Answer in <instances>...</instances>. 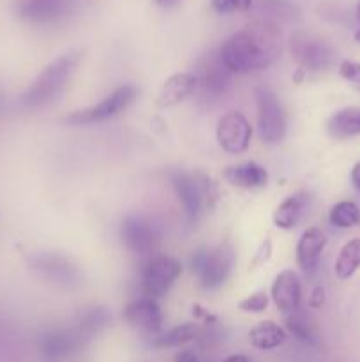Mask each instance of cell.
Returning <instances> with one entry per match:
<instances>
[{"instance_id":"6da1fadb","label":"cell","mask_w":360,"mask_h":362,"mask_svg":"<svg viewBox=\"0 0 360 362\" xmlns=\"http://www.w3.org/2000/svg\"><path fill=\"white\" fill-rule=\"evenodd\" d=\"M282 49V35L275 23L258 20L229 35L219 48L233 74H249L270 67Z\"/></svg>"},{"instance_id":"7a4b0ae2","label":"cell","mask_w":360,"mask_h":362,"mask_svg":"<svg viewBox=\"0 0 360 362\" xmlns=\"http://www.w3.org/2000/svg\"><path fill=\"white\" fill-rule=\"evenodd\" d=\"M81 60V52H67L64 55L56 57L53 62H49L41 73L37 74L34 81L28 85L27 90L21 95V103L27 108H42L55 101L66 85L69 83L71 76L76 71L78 64Z\"/></svg>"},{"instance_id":"3957f363","label":"cell","mask_w":360,"mask_h":362,"mask_svg":"<svg viewBox=\"0 0 360 362\" xmlns=\"http://www.w3.org/2000/svg\"><path fill=\"white\" fill-rule=\"evenodd\" d=\"M169 182L182 205L184 214L191 223L200 221L217 202V186L201 172L175 170L169 173Z\"/></svg>"},{"instance_id":"277c9868","label":"cell","mask_w":360,"mask_h":362,"mask_svg":"<svg viewBox=\"0 0 360 362\" xmlns=\"http://www.w3.org/2000/svg\"><path fill=\"white\" fill-rule=\"evenodd\" d=\"M235 264V255L229 244L214 250H198L191 257V271L198 276L205 290H217L229 279Z\"/></svg>"},{"instance_id":"5b68a950","label":"cell","mask_w":360,"mask_h":362,"mask_svg":"<svg viewBox=\"0 0 360 362\" xmlns=\"http://www.w3.org/2000/svg\"><path fill=\"white\" fill-rule=\"evenodd\" d=\"M28 265L39 278L60 288H78L83 279L76 262L62 253H52V251L34 253L28 257Z\"/></svg>"},{"instance_id":"8992f818","label":"cell","mask_w":360,"mask_h":362,"mask_svg":"<svg viewBox=\"0 0 360 362\" xmlns=\"http://www.w3.org/2000/svg\"><path fill=\"white\" fill-rule=\"evenodd\" d=\"M258 108V133L265 144H281L286 136V113L277 94L270 87L258 85L254 88Z\"/></svg>"},{"instance_id":"52a82bcc","label":"cell","mask_w":360,"mask_h":362,"mask_svg":"<svg viewBox=\"0 0 360 362\" xmlns=\"http://www.w3.org/2000/svg\"><path fill=\"white\" fill-rule=\"evenodd\" d=\"M138 95V88L134 85H122L115 88L109 95H106L97 105L88 108L76 110L66 117V122L71 126H90V124H101L112 120L126 112L134 103Z\"/></svg>"},{"instance_id":"ba28073f","label":"cell","mask_w":360,"mask_h":362,"mask_svg":"<svg viewBox=\"0 0 360 362\" xmlns=\"http://www.w3.org/2000/svg\"><path fill=\"white\" fill-rule=\"evenodd\" d=\"M161 226L143 214H129L120 225V237L127 251L136 257H152L161 243Z\"/></svg>"},{"instance_id":"9c48e42d","label":"cell","mask_w":360,"mask_h":362,"mask_svg":"<svg viewBox=\"0 0 360 362\" xmlns=\"http://www.w3.org/2000/svg\"><path fill=\"white\" fill-rule=\"evenodd\" d=\"M289 49H292L293 59L304 71H318L328 69L335 62V49L323 41L318 35L309 34V32L296 30L289 39Z\"/></svg>"},{"instance_id":"30bf717a","label":"cell","mask_w":360,"mask_h":362,"mask_svg":"<svg viewBox=\"0 0 360 362\" xmlns=\"http://www.w3.org/2000/svg\"><path fill=\"white\" fill-rule=\"evenodd\" d=\"M182 274V265L169 255H154L148 258L141 271V292L143 297L159 299L164 296L179 276Z\"/></svg>"},{"instance_id":"8fae6325","label":"cell","mask_w":360,"mask_h":362,"mask_svg":"<svg viewBox=\"0 0 360 362\" xmlns=\"http://www.w3.org/2000/svg\"><path fill=\"white\" fill-rule=\"evenodd\" d=\"M194 76L196 88H200L203 99H219L228 92L233 73L224 64L219 49H210L198 60Z\"/></svg>"},{"instance_id":"7c38bea8","label":"cell","mask_w":360,"mask_h":362,"mask_svg":"<svg viewBox=\"0 0 360 362\" xmlns=\"http://www.w3.org/2000/svg\"><path fill=\"white\" fill-rule=\"evenodd\" d=\"M87 341L88 339L76 327H53L41 332L37 349L44 361L59 362L80 352Z\"/></svg>"},{"instance_id":"4fadbf2b","label":"cell","mask_w":360,"mask_h":362,"mask_svg":"<svg viewBox=\"0 0 360 362\" xmlns=\"http://www.w3.org/2000/svg\"><path fill=\"white\" fill-rule=\"evenodd\" d=\"M74 0H13V9L20 20L34 25H52L71 13Z\"/></svg>"},{"instance_id":"5bb4252c","label":"cell","mask_w":360,"mask_h":362,"mask_svg":"<svg viewBox=\"0 0 360 362\" xmlns=\"http://www.w3.org/2000/svg\"><path fill=\"white\" fill-rule=\"evenodd\" d=\"M253 126L240 112H229L217 122V141L228 154H242L249 148Z\"/></svg>"},{"instance_id":"9a60e30c","label":"cell","mask_w":360,"mask_h":362,"mask_svg":"<svg viewBox=\"0 0 360 362\" xmlns=\"http://www.w3.org/2000/svg\"><path fill=\"white\" fill-rule=\"evenodd\" d=\"M270 297L275 308L286 317L296 313L300 310V303H302V285H300L299 274L293 272L292 269L279 272L272 283Z\"/></svg>"},{"instance_id":"2e32d148","label":"cell","mask_w":360,"mask_h":362,"mask_svg":"<svg viewBox=\"0 0 360 362\" xmlns=\"http://www.w3.org/2000/svg\"><path fill=\"white\" fill-rule=\"evenodd\" d=\"M124 318L131 327L150 332V334H159L164 322L161 308L155 303V299H150V297H140L127 304L124 310Z\"/></svg>"},{"instance_id":"e0dca14e","label":"cell","mask_w":360,"mask_h":362,"mask_svg":"<svg viewBox=\"0 0 360 362\" xmlns=\"http://www.w3.org/2000/svg\"><path fill=\"white\" fill-rule=\"evenodd\" d=\"M327 246V237L320 228L313 226L302 233L296 243V264L306 274H313L320 264L321 253Z\"/></svg>"},{"instance_id":"ac0fdd59","label":"cell","mask_w":360,"mask_h":362,"mask_svg":"<svg viewBox=\"0 0 360 362\" xmlns=\"http://www.w3.org/2000/svg\"><path fill=\"white\" fill-rule=\"evenodd\" d=\"M196 90V76L194 73H176L164 81L157 95V106L172 108L186 101Z\"/></svg>"},{"instance_id":"d6986e66","label":"cell","mask_w":360,"mask_h":362,"mask_svg":"<svg viewBox=\"0 0 360 362\" xmlns=\"http://www.w3.org/2000/svg\"><path fill=\"white\" fill-rule=\"evenodd\" d=\"M311 202H313V197L307 191H296V193L289 194L275 209L274 225L281 230H292L304 218L307 209L311 207Z\"/></svg>"},{"instance_id":"ffe728a7","label":"cell","mask_w":360,"mask_h":362,"mask_svg":"<svg viewBox=\"0 0 360 362\" xmlns=\"http://www.w3.org/2000/svg\"><path fill=\"white\" fill-rule=\"evenodd\" d=\"M224 179L232 186L240 189H260L268 182V172L265 166L258 165L254 161L240 163V165L228 166L224 170Z\"/></svg>"},{"instance_id":"44dd1931","label":"cell","mask_w":360,"mask_h":362,"mask_svg":"<svg viewBox=\"0 0 360 362\" xmlns=\"http://www.w3.org/2000/svg\"><path fill=\"white\" fill-rule=\"evenodd\" d=\"M327 133L334 140H348L360 134V106H349L335 112L327 122Z\"/></svg>"},{"instance_id":"7402d4cb","label":"cell","mask_w":360,"mask_h":362,"mask_svg":"<svg viewBox=\"0 0 360 362\" xmlns=\"http://www.w3.org/2000/svg\"><path fill=\"white\" fill-rule=\"evenodd\" d=\"M286 331L274 322H260L256 327L251 329L249 341L258 350L279 349L286 341Z\"/></svg>"},{"instance_id":"603a6c76","label":"cell","mask_w":360,"mask_h":362,"mask_svg":"<svg viewBox=\"0 0 360 362\" xmlns=\"http://www.w3.org/2000/svg\"><path fill=\"white\" fill-rule=\"evenodd\" d=\"M198 336H200V327L196 324L187 322V324L176 325L166 332H159L157 338L154 339V346H157V349H179V346L194 341Z\"/></svg>"},{"instance_id":"cb8c5ba5","label":"cell","mask_w":360,"mask_h":362,"mask_svg":"<svg viewBox=\"0 0 360 362\" xmlns=\"http://www.w3.org/2000/svg\"><path fill=\"white\" fill-rule=\"evenodd\" d=\"M286 329H288V332L293 338L299 339L304 345L313 346L318 343V332L313 318L307 317L300 310L296 313H292L286 317Z\"/></svg>"},{"instance_id":"d4e9b609","label":"cell","mask_w":360,"mask_h":362,"mask_svg":"<svg viewBox=\"0 0 360 362\" xmlns=\"http://www.w3.org/2000/svg\"><path fill=\"white\" fill-rule=\"evenodd\" d=\"M360 269V237L352 239L342 246L335 260V276L339 279H349Z\"/></svg>"},{"instance_id":"484cf974","label":"cell","mask_w":360,"mask_h":362,"mask_svg":"<svg viewBox=\"0 0 360 362\" xmlns=\"http://www.w3.org/2000/svg\"><path fill=\"white\" fill-rule=\"evenodd\" d=\"M109 320H112V315L108 313V310H104V308L101 306L88 308V310L83 311V313L80 315V318H78L76 329L85 336V338L92 339L109 324Z\"/></svg>"},{"instance_id":"4316f807","label":"cell","mask_w":360,"mask_h":362,"mask_svg":"<svg viewBox=\"0 0 360 362\" xmlns=\"http://www.w3.org/2000/svg\"><path fill=\"white\" fill-rule=\"evenodd\" d=\"M328 221L335 228H353L360 225V207L352 200H342L330 209Z\"/></svg>"},{"instance_id":"83f0119b","label":"cell","mask_w":360,"mask_h":362,"mask_svg":"<svg viewBox=\"0 0 360 362\" xmlns=\"http://www.w3.org/2000/svg\"><path fill=\"white\" fill-rule=\"evenodd\" d=\"M268 306V293L265 290H258V292L251 293L246 299L239 303V310L244 313H263Z\"/></svg>"},{"instance_id":"f1b7e54d","label":"cell","mask_w":360,"mask_h":362,"mask_svg":"<svg viewBox=\"0 0 360 362\" xmlns=\"http://www.w3.org/2000/svg\"><path fill=\"white\" fill-rule=\"evenodd\" d=\"M210 2L219 14L246 13L253 6V0H210Z\"/></svg>"},{"instance_id":"f546056e","label":"cell","mask_w":360,"mask_h":362,"mask_svg":"<svg viewBox=\"0 0 360 362\" xmlns=\"http://www.w3.org/2000/svg\"><path fill=\"white\" fill-rule=\"evenodd\" d=\"M339 74L342 80L348 81L355 90L360 92V62L355 60H342L339 64Z\"/></svg>"},{"instance_id":"4dcf8cb0","label":"cell","mask_w":360,"mask_h":362,"mask_svg":"<svg viewBox=\"0 0 360 362\" xmlns=\"http://www.w3.org/2000/svg\"><path fill=\"white\" fill-rule=\"evenodd\" d=\"M270 253H272V243L267 239L263 244H261L260 250H258V253H256V257H254L253 264L254 265L263 264V262H267L268 258H270Z\"/></svg>"},{"instance_id":"1f68e13d","label":"cell","mask_w":360,"mask_h":362,"mask_svg":"<svg viewBox=\"0 0 360 362\" xmlns=\"http://www.w3.org/2000/svg\"><path fill=\"white\" fill-rule=\"evenodd\" d=\"M323 303H325V290L321 288V286H316V288L311 292L309 308H313V310H318V308L323 306Z\"/></svg>"},{"instance_id":"d6a6232c","label":"cell","mask_w":360,"mask_h":362,"mask_svg":"<svg viewBox=\"0 0 360 362\" xmlns=\"http://www.w3.org/2000/svg\"><path fill=\"white\" fill-rule=\"evenodd\" d=\"M175 362H201L196 352L193 350H182L175 356Z\"/></svg>"},{"instance_id":"836d02e7","label":"cell","mask_w":360,"mask_h":362,"mask_svg":"<svg viewBox=\"0 0 360 362\" xmlns=\"http://www.w3.org/2000/svg\"><path fill=\"white\" fill-rule=\"evenodd\" d=\"M349 177H352L353 187L360 191V161L355 163V166L352 168V175H349Z\"/></svg>"},{"instance_id":"e575fe53","label":"cell","mask_w":360,"mask_h":362,"mask_svg":"<svg viewBox=\"0 0 360 362\" xmlns=\"http://www.w3.org/2000/svg\"><path fill=\"white\" fill-rule=\"evenodd\" d=\"M154 2L157 4V6L164 7V9H169V7L176 6V4H179L180 0H154Z\"/></svg>"},{"instance_id":"d590c367","label":"cell","mask_w":360,"mask_h":362,"mask_svg":"<svg viewBox=\"0 0 360 362\" xmlns=\"http://www.w3.org/2000/svg\"><path fill=\"white\" fill-rule=\"evenodd\" d=\"M224 362H251V359L246 356H240V354H235V356H229L228 359H224Z\"/></svg>"},{"instance_id":"8d00e7d4","label":"cell","mask_w":360,"mask_h":362,"mask_svg":"<svg viewBox=\"0 0 360 362\" xmlns=\"http://www.w3.org/2000/svg\"><path fill=\"white\" fill-rule=\"evenodd\" d=\"M355 41L360 42V28H359V30H356V34H355Z\"/></svg>"},{"instance_id":"74e56055","label":"cell","mask_w":360,"mask_h":362,"mask_svg":"<svg viewBox=\"0 0 360 362\" xmlns=\"http://www.w3.org/2000/svg\"><path fill=\"white\" fill-rule=\"evenodd\" d=\"M356 18L360 20V4H359V9H356Z\"/></svg>"},{"instance_id":"f35d334b","label":"cell","mask_w":360,"mask_h":362,"mask_svg":"<svg viewBox=\"0 0 360 362\" xmlns=\"http://www.w3.org/2000/svg\"><path fill=\"white\" fill-rule=\"evenodd\" d=\"M0 105H2V94H0Z\"/></svg>"}]
</instances>
